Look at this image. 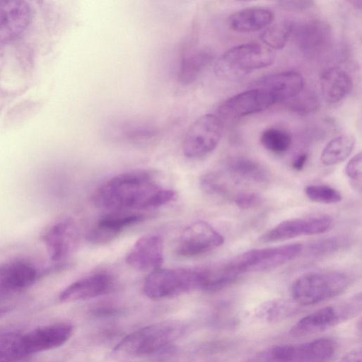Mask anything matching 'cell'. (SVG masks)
Here are the masks:
<instances>
[{
  "instance_id": "cb8c5ba5",
  "label": "cell",
  "mask_w": 362,
  "mask_h": 362,
  "mask_svg": "<svg viewBox=\"0 0 362 362\" xmlns=\"http://www.w3.org/2000/svg\"><path fill=\"white\" fill-rule=\"evenodd\" d=\"M337 350V343L329 338L293 344V362H330Z\"/></svg>"
},
{
  "instance_id": "8fae6325",
  "label": "cell",
  "mask_w": 362,
  "mask_h": 362,
  "mask_svg": "<svg viewBox=\"0 0 362 362\" xmlns=\"http://www.w3.org/2000/svg\"><path fill=\"white\" fill-rule=\"evenodd\" d=\"M50 258L59 262L69 257L77 248L79 232L74 221L64 218L46 227L42 234Z\"/></svg>"
},
{
  "instance_id": "74e56055",
  "label": "cell",
  "mask_w": 362,
  "mask_h": 362,
  "mask_svg": "<svg viewBox=\"0 0 362 362\" xmlns=\"http://www.w3.org/2000/svg\"><path fill=\"white\" fill-rule=\"evenodd\" d=\"M279 6L286 11H301L310 8L314 2L312 1H280Z\"/></svg>"
},
{
  "instance_id": "484cf974",
  "label": "cell",
  "mask_w": 362,
  "mask_h": 362,
  "mask_svg": "<svg viewBox=\"0 0 362 362\" xmlns=\"http://www.w3.org/2000/svg\"><path fill=\"white\" fill-rule=\"evenodd\" d=\"M214 61V55L202 50L185 57L181 63L179 79L185 84L194 81L203 71Z\"/></svg>"
},
{
  "instance_id": "d6986e66",
  "label": "cell",
  "mask_w": 362,
  "mask_h": 362,
  "mask_svg": "<svg viewBox=\"0 0 362 362\" xmlns=\"http://www.w3.org/2000/svg\"><path fill=\"white\" fill-rule=\"evenodd\" d=\"M296 41L300 51L308 57H317L325 51L331 42L332 30L320 20H310L296 30Z\"/></svg>"
},
{
  "instance_id": "7a4b0ae2",
  "label": "cell",
  "mask_w": 362,
  "mask_h": 362,
  "mask_svg": "<svg viewBox=\"0 0 362 362\" xmlns=\"http://www.w3.org/2000/svg\"><path fill=\"white\" fill-rule=\"evenodd\" d=\"M184 331L183 323L177 320L153 323L127 335L117 344L115 351L128 356L160 353L180 338Z\"/></svg>"
},
{
  "instance_id": "9c48e42d",
  "label": "cell",
  "mask_w": 362,
  "mask_h": 362,
  "mask_svg": "<svg viewBox=\"0 0 362 362\" xmlns=\"http://www.w3.org/2000/svg\"><path fill=\"white\" fill-rule=\"evenodd\" d=\"M224 238L211 225L199 221L187 226L180 233L175 253L182 257H198L223 245Z\"/></svg>"
},
{
  "instance_id": "d4e9b609",
  "label": "cell",
  "mask_w": 362,
  "mask_h": 362,
  "mask_svg": "<svg viewBox=\"0 0 362 362\" xmlns=\"http://www.w3.org/2000/svg\"><path fill=\"white\" fill-rule=\"evenodd\" d=\"M355 142V138L351 134H342L332 139L321 153V162L328 166L341 163L351 153Z\"/></svg>"
},
{
  "instance_id": "ba28073f",
  "label": "cell",
  "mask_w": 362,
  "mask_h": 362,
  "mask_svg": "<svg viewBox=\"0 0 362 362\" xmlns=\"http://www.w3.org/2000/svg\"><path fill=\"white\" fill-rule=\"evenodd\" d=\"M223 123L220 117L206 114L197 118L187 129L182 141V151L190 158H201L212 152L219 144Z\"/></svg>"
},
{
  "instance_id": "60d3db41",
  "label": "cell",
  "mask_w": 362,
  "mask_h": 362,
  "mask_svg": "<svg viewBox=\"0 0 362 362\" xmlns=\"http://www.w3.org/2000/svg\"><path fill=\"white\" fill-rule=\"evenodd\" d=\"M349 3L356 9H361L362 7V0H351Z\"/></svg>"
},
{
  "instance_id": "9a60e30c",
  "label": "cell",
  "mask_w": 362,
  "mask_h": 362,
  "mask_svg": "<svg viewBox=\"0 0 362 362\" xmlns=\"http://www.w3.org/2000/svg\"><path fill=\"white\" fill-rule=\"evenodd\" d=\"M114 276L107 271L88 274L66 287L59 294L62 302L85 300L110 293L114 288Z\"/></svg>"
},
{
  "instance_id": "4316f807",
  "label": "cell",
  "mask_w": 362,
  "mask_h": 362,
  "mask_svg": "<svg viewBox=\"0 0 362 362\" xmlns=\"http://www.w3.org/2000/svg\"><path fill=\"white\" fill-rule=\"evenodd\" d=\"M295 310L293 305L284 299H272L261 304L255 314L264 322H277L288 317Z\"/></svg>"
},
{
  "instance_id": "7402d4cb",
  "label": "cell",
  "mask_w": 362,
  "mask_h": 362,
  "mask_svg": "<svg viewBox=\"0 0 362 362\" xmlns=\"http://www.w3.org/2000/svg\"><path fill=\"white\" fill-rule=\"evenodd\" d=\"M274 14L264 7L252 6L239 10L228 18L230 28L238 33H252L269 26Z\"/></svg>"
},
{
  "instance_id": "2e32d148",
  "label": "cell",
  "mask_w": 362,
  "mask_h": 362,
  "mask_svg": "<svg viewBox=\"0 0 362 362\" xmlns=\"http://www.w3.org/2000/svg\"><path fill=\"white\" fill-rule=\"evenodd\" d=\"M125 261L132 268L139 272H153L160 268L163 262V243L156 234H148L139 238L127 253Z\"/></svg>"
},
{
  "instance_id": "f546056e",
  "label": "cell",
  "mask_w": 362,
  "mask_h": 362,
  "mask_svg": "<svg viewBox=\"0 0 362 362\" xmlns=\"http://www.w3.org/2000/svg\"><path fill=\"white\" fill-rule=\"evenodd\" d=\"M260 143L264 148L272 153H284L291 148L292 137L286 130L269 127L262 132Z\"/></svg>"
},
{
  "instance_id": "1f68e13d",
  "label": "cell",
  "mask_w": 362,
  "mask_h": 362,
  "mask_svg": "<svg viewBox=\"0 0 362 362\" xmlns=\"http://www.w3.org/2000/svg\"><path fill=\"white\" fill-rule=\"evenodd\" d=\"M306 197L312 202L332 204L341 199V194L337 189L326 185H310L305 188Z\"/></svg>"
},
{
  "instance_id": "e575fe53",
  "label": "cell",
  "mask_w": 362,
  "mask_h": 362,
  "mask_svg": "<svg viewBox=\"0 0 362 362\" xmlns=\"http://www.w3.org/2000/svg\"><path fill=\"white\" fill-rule=\"evenodd\" d=\"M340 244L341 240L337 237L322 238L310 243L307 248V253L309 257H324L337 251Z\"/></svg>"
},
{
  "instance_id": "f1b7e54d",
  "label": "cell",
  "mask_w": 362,
  "mask_h": 362,
  "mask_svg": "<svg viewBox=\"0 0 362 362\" xmlns=\"http://www.w3.org/2000/svg\"><path fill=\"white\" fill-rule=\"evenodd\" d=\"M26 356L23 334L17 332L0 333V362H13Z\"/></svg>"
},
{
  "instance_id": "7c38bea8",
  "label": "cell",
  "mask_w": 362,
  "mask_h": 362,
  "mask_svg": "<svg viewBox=\"0 0 362 362\" xmlns=\"http://www.w3.org/2000/svg\"><path fill=\"white\" fill-rule=\"evenodd\" d=\"M145 215L139 211H118L100 218L89 230L86 239L93 245H105L115 240L124 230L142 222Z\"/></svg>"
},
{
  "instance_id": "ac0fdd59",
  "label": "cell",
  "mask_w": 362,
  "mask_h": 362,
  "mask_svg": "<svg viewBox=\"0 0 362 362\" xmlns=\"http://www.w3.org/2000/svg\"><path fill=\"white\" fill-rule=\"evenodd\" d=\"M251 86L264 89L276 103L289 100L298 95L303 89L304 80L298 72L284 71L265 76Z\"/></svg>"
},
{
  "instance_id": "603a6c76",
  "label": "cell",
  "mask_w": 362,
  "mask_h": 362,
  "mask_svg": "<svg viewBox=\"0 0 362 362\" xmlns=\"http://www.w3.org/2000/svg\"><path fill=\"white\" fill-rule=\"evenodd\" d=\"M320 86L325 100L332 104L344 100L352 89V80L349 74L337 66L329 67L321 74Z\"/></svg>"
},
{
  "instance_id": "3957f363",
  "label": "cell",
  "mask_w": 362,
  "mask_h": 362,
  "mask_svg": "<svg viewBox=\"0 0 362 362\" xmlns=\"http://www.w3.org/2000/svg\"><path fill=\"white\" fill-rule=\"evenodd\" d=\"M275 54L257 43H245L226 51L216 62L214 71L223 78L235 80L272 64Z\"/></svg>"
},
{
  "instance_id": "4fadbf2b",
  "label": "cell",
  "mask_w": 362,
  "mask_h": 362,
  "mask_svg": "<svg viewBox=\"0 0 362 362\" xmlns=\"http://www.w3.org/2000/svg\"><path fill=\"white\" fill-rule=\"evenodd\" d=\"M274 104L264 89L250 86L224 100L218 107V114L226 118H241L264 111Z\"/></svg>"
},
{
  "instance_id": "e0dca14e",
  "label": "cell",
  "mask_w": 362,
  "mask_h": 362,
  "mask_svg": "<svg viewBox=\"0 0 362 362\" xmlns=\"http://www.w3.org/2000/svg\"><path fill=\"white\" fill-rule=\"evenodd\" d=\"M74 327L67 323H58L35 328L23 334L27 356L57 348L71 337Z\"/></svg>"
},
{
  "instance_id": "f35d334b",
  "label": "cell",
  "mask_w": 362,
  "mask_h": 362,
  "mask_svg": "<svg viewBox=\"0 0 362 362\" xmlns=\"http://www.w3.org/2000/svg\"><path fill=\"white\" fill-rule=\"evenodd\" d=\"M339 362H362V351L356 348L346 353Z\"/></svg>"
},
{
  "instance_id": "6da1fadb",
  "label": "cell",
  "mask_w": 362,
  "mask_h": 362,
  "mask_svg": "<svg viewBox=\"0 0 362 362\" xmlns=\"http://www.w3.org/2000/svg\"><path fill=\"white\" fill-rule=\"evenodd\" d=\"M175 197V191L162 186L154 172L135 169L100 185L92 195V202L95 206L111 211H139L163 206Z\"/></svg>"
},
{
  "instance_id": "83f0119b",
  "label": "cell",
  "mask_w": 362,
  "mask_h": 362,
  "mask_svg": "<svg viewBox=\"0 0 362 362\" xmlns=\"http://www.w3.org/2000/svg\"><path fill=\"white\" fill-rule=\"evenodd\" d=\"M293 31V23L283 21L266 28L261 33L260 39L270 49H281L288 42Z\"/></svg>"
},
{
  "instance_id": "8d00e7d4",
  "label": "cell",
  "mask_w": 362,
  "mask_h": 362,
  "mask_svg": "<svg viewBox=\"0 0 362 362\" xmlns=\"http://www.w3.org/2000/svg\"><path fill=\"white\" fill-rule=\"evenodd\" d=\"M346 175L354 181H361L362 173V156L359 152L353 156L345 168Z\"/></svg>"
},
{
  "instance_id": "5b68a950",
  "label": "cell",
  "mask_w": 362,
  "mask_h": 362,
  "mask_svg": "<svg viewBox=\"0 0 362 362\" xmlns=\"http://www.w3.org/2000/svg\"><path fill=\"white\" fill-rule=\"evenodd\" d=\"M202 281V267L159 268L146 276L143 291L152 300L165 299L194 291H201Z\"/></svg>"
},
{
  "instance_id": "d6a6232c",
  "label": "cell",
  "mask_w": 362,
  "mask_h": 362,
  "mask_svg": "<svg viewBox=\"0 0 362 362\" xmlns=\"http://www.w3.org/2000/svg\"><path fill=\"white\" fill-rule=\"evenodd\" d=\"M202 191L211 196L224 197L229 192L228 184L218 173H208L202 176L199 181Z\"/></svg>"
},
{
  "instance_id": "8992f818",
  "label": "cell",
  "mask_w": 362,
  "mask_h": 362,
  "mask_svg": "<svg viewBox=\"0 0 362 362\" xmlns=\"http://www.w3.org/2000/svg\"><path fill=\"white\" fill-rule=\"evenodd\" d=\"M303 250L300 243L253 249L238 255L224 263V266L229 272L238 276L245 273L266 272L290 262Z\"/></svg>"
},
{
  "instance_id": "277c9868",
  "label": "cell",
  "mask_w": 362,
  "mask_h": 362,
  "mask_svg": "<svg viewBox=\"0 0 362 362\" xmlns=\"http://www.w3.org/2000/svg\"><path fill=\"white\" fill-rule=\"evenodd\" d=\"M349 284V276L339 272H310L293 282L291 295L296 303L310 305L343 293Z\"/></svg>"
},
{
  "instance_id": "ab89813d",
  "label": "cell",
  "mask_w": 362,
  "mask_h": 362,
  "mask_svg": "<svg viewBox=\"0 0 362 362\" xmlns=\"http://www.w3.org/2000/svg\"><path fill=\"white\" fill-rule=\"evenodd\" d=\"M308 156L307 153H301L297 155L292 161V168L296 171L301 170L308 160Z\"/></svg>"
},
{
  "instance_id": "44dd1931",
  "label": "cell",
  "mask_w": 362,
  "mask_h": 362,
  "mask_svg": "<svg viewBox=\"0 0 362 362\" xmlns=\"http://www.w3.org/2000/svg\"><path fill=\"white\" fill-rule=\"evenodd\" d=\"M37 276L35 267L22 261H10L0 264V290L16 291L34 284Z\"/></svg>"
},
{
  "instance_id": "ffe728a7",
  "label": "cell",
  "mask_w": 362,
  "mask_h": 362,
  "mask_svg": "<svg viewBox=\"0 0 362 362\" xmlns=\"http://www.w3.org/2000/svg\"><path fill=\"white\" fill-rule=\"evenodd\" d=\"M226 170L238 184L261 185L269 181V173L262 164L244 156L228 158L226 163Z\"/></svg>"
},
{
  "instance_id": "52a82bcc",
  "label": "cell",
  "mask_w": 362,
  "mask_h": 362,
  "mask_svg": "<svg viewBox=\"0 0 362 362\" xmlns=\"http://www.w3.org/2000/svg\"><path fill=\"white\" fill-rule=\"evenodd\" d=\"M361 311L359 294L338 305L317 310L299 320L291 329L295 337H304L334 327L356 316Z\"/></svg>"
},
{
  "instance_id": "836d02e7",
  "label": "cell",
  "mask_w": 362,
  "mask_h": 362,
  "mask_svg": "<svg viewBox=\"0 0 362 362\" xmlns=\"http://www.w3.org/2000/svg\"><path fill=\"white\" fill-rule=\"evenodd\" d=\"M302 92V91H301ZM289 100L288 107L299 115H308L315 112L320 107L318 98L310 93H301Z\"/></svg>"
},
{
  "instance_id": "5bb4252c",
  "label": "cell",
  "mask_w": 362,
  "mask_h": 362,
  "mask_svg": "<svg viewBox=\"0 0 362 362\" xmlns=\"http://www.w3.org/2000/svg\"><path fill=\"white\" fill-rule=\"evenodd\" d=\"M33 11L25 1H0V44L18 39L27 30Z\"/></svg>"
},
{
  "instance_id": "4dcf8cb0",
  "label": "cell",
  "mask_w": 362,
  "mask_h": 362,
  "mask_svg": "<svg viewBox=\"0 0 362 362\" xmlns=\"http://www.w3.org/2000/svg\"><path fill=\"white\" fill-rule=\"evenodd\" d=\"M244 362H293V344L267 347L249 357Z\"/></svg>"
},
{
  "instance_id": "30bf717a",
  "label": "cell",
  "mask_w": 362,
  "mask_h": 362,
  "mask_svg": "<svg viewBox=\"0 0 362 362\" xmlns=\"http://www.w3.org/2000/svg\"><path fill=\"white\" fill-rule=\"evenodd\" d=\"M332 218L326 215L285 220L264 232L259 238L262 243H275L302 235L320 234L332 226Z\"/></svg>"
},
{
  "instance_id": "d590c367",
  "label": "cell",
  "mask_w": 362,
  "mask_h": 362,
  "mask_svg": "<svg viewBox=\"0 0 362 362\" xmlns=\"http://www.w3.org/2000/svg\"><path fill=\"white\" fill-rule=\"evenodd\" d=\"M260 201V197L255 193L243 192L235 195L233 202L238 207L248 209L259 205Z\"/></svg>"
}]
</instances>
